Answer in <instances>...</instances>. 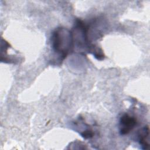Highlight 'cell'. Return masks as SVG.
Returning a JSON list of instances; mask_svg holds the SVG:
<instances>
[{
  "label": "cell",
  "instance_id": "cell-1",
  "mask_svg": "<svg viewBox=\"0 0 150 150\" xmlns=\"http://www.w3.org/2000/svg\"><path fill=\"white\" fill-rule=\"evenodd\" d=\"M52 45L53 50L64 59L71 52L74 46L72 32L64 27L56 28L52 35Z\"/></svg>",
  "mask_w": 150,
  "mask_h": 150
},
{
  "label": "cell",
  "instance_id": "cell-2",
  "mask_svg": "<svg viewBox=\"0 0 150 150\" xmlns=\"http://www.w3.org/2000/svg\"><path fill=\"white\" fill-rule=\"evenodd\" d=\"M137 119L127 114H124L120 118V133L121 135L128 134L137 125Z\"/></svg>",
  "mask_w": 150,
  "mask_h": 150
},
{
  "label": "cell",
  "instance_id": "cell-3",
  "mask_svg": "<svg viewBox=\"0 0 150 150\" xmlns=\"http://www.w3.org/2000/svg\"><path fill=\"white\" fill-rule=\"evenodd\" d=\"M138 141L142 149H146L149 145V127L146 126L141 129L138 132Z\"/></svg>",
  "mask_w": 150,
  "mask_h": 150
},
{
  "label": "cell",
  "instance_id": "cell-4",
  "mask_svg": "<svg viewBox=\"0 0 150 150\" xmlns=\"http://www.w3.org/2000/svg\"><path fill=\"white\" fill-rule=\"evenodd\" d=\"M93 135H94V132L91 129H87L85 131H83L82 133H81V135L86 139L90 138L93 137Z\"/></svg>",
  "mask_w": 150,
  "mask_h": 150
}]
</instances>
